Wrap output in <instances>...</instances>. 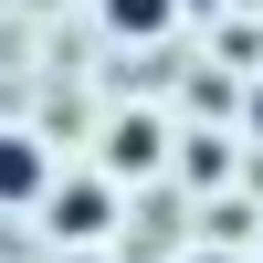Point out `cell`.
<instances>
[{
	"label": "cell",
	"instance_id": "obj_1",
	"mask_svg": "<svg viewBox=\"0 0 263 263\" xmlns=\"http://www.w3.org/2000/svg\"><path fill=\"white\" fill-rule=\"evenodd\" d=\"M42 190V137H11L0 126V200H32Z\"/></svg>",
	"mask_w": 263,
	"mask_h": 263
},
{
	"label": "cell",
	"instance_id": "obj_2",
	"mask_svg": "<svg viewBox=\"0 0 263 263\" xmlns=\"http://www.w3.org/2000/svg\"><path fill=\"white\" fill-rule=\"evenodd\" d=\"M63 232H74V242H95V232H105V190H74V200H63Z\"/></svg>",
	"mask_w": 263,
	"mask_h": 263
},
{
	"label": "cell",
	"instance_id": "obj_3",
	"mask_svg": "<svg viewBox=\"0 0 263 263\" xmlns=\"http://www.w3.org/2000/svg\"><path fill=\"white\" fill-rule=\"evenodd\" d=\"M105 21H116V32H158L168 0H105Z\"/></svg>",
	"mask_w": 263,
	"mask_h": 263
},
{
	"label": "cell",
	"instance_id": "obj_4",
	"mask_svg": "<svg viewBox=\"0 0 263 263\" xmlns=\"http://www.w3.org/2000/svg\"><path fill=\"white\" fill-rule=\"evenodd\" d=\"M253 137H263V95H253Z\"/></svg>",
	"mask_w": 263,
	"mask_h": 263
},
{
	"label": "cell",
	"instance_id": "obj_5",
	"mask_svg": "<svg viewBox=\"0 0 263 263\" xmlns=\"http://www.w3.org/2000/svg\"><path fill=\"white\" fill-rule=\"evenodd\" d=\"M200 263H232V253H200Z\"/></svg>",
	"mask_w": 263,
	"mask_h": 263
},
{
	"label": "cell",
	"instance_id": "obj_6",
	"mask_svg": "<svg viewBox=\"0 0 263 263\" xmlns=\"http://www.w3.org/2000/svg\"><path fill=\"white\" fill-rule=\"evenodd\" d=\"M84 263H105V253H84Z\"/></svg>",
	"mask_w": 263,
	"mask_h": 263
}]
</instances>
